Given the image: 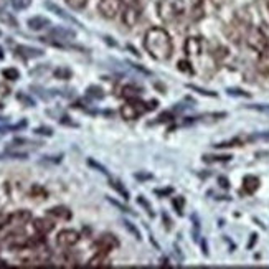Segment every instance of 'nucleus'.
<instances>
[{
	"label": "nucleus",
	"instance_id": "nucleus-1",
	"mask_svg": "<svg viewBox=\"0 0 269 269\" xmlns=\"http://www.w3.org/2000/svg\"><path fill=\"white\" fill-rule=\"evenodd\" d=\"M144 48L151 58L157 61H167L174 55V41L165 28L152 27L144 35Z\"/></svg>",
	"mask_w": 269,
	"mask_h": 269
},
{
	"label": "nucleus",
	"instance_id": "nucleus-2",
	"mask_svg": "<svg viewBox=\"0 0 269 269\" xmlns=\"http://www.w3.org/2000/svg\"><path fill=\"white\" fill-rule=\"evenodd\" d=\"M157 17L164 23H175L185 13V2L183 0H157Z\"/></svg>",
	"mask_w": 269,
	"mask_h": 269
},
{
	"label": "nucleus",
	"instance_id": "nucleus-3",
	"mask_svg": "<svg viewBox=\"0 0 269 269\" xmlns=\"http://www.w3.org/2000/svg\"><path fill=\"white\" fill-rule=\"evenodd\" d=\"M124 2H126V5H124V8L121 10L122 23L131 28L134 25H137V22L141 20L142 7L137 0H124Z\"/></svg>",
	"mask_w": 269,
	"mask_h": 269
},
{
	"label": "nucleus",
	"instance_id": "nucleus-4",
	"mask_svg": "<svg viewBox=\"0 0 269 269\" xmlns=\"http://www.w3.org/2000/svg\"><path fill=\"white\" fill-rule=\"evenodd\" d=\"M246 43H248V46H250L251 50H255V51L260 53V51H263V50L269 46V38L261 28L251 27L250 30H248V33H246Z\"/></svg>",
	"mask_w": 269,
	"mask_h": 269
},
{
	"label": "nucleus",
	"instance_id": "nucleus-5",
	"mask_svg": "<svg viewBox=\"0 0 269 269\" xmlns=\"http://www.w3.org/2000/svg\"><path fill=\"white\" fill-rule=\"evenodd\" d=\"M146 111H147L146 102H139V99L127 101L126 104H122L121 107V116L126 119V121H136V119Z\"/></svg>",
	"mask_w": 269,
	"mask_h": 269
},
{
	"label": "nucleus",
	"instance_id": "nucleus-6",
	"mask_svg": "<svg viewBox=\"0 0 269 269\" xmlns=\"http://www.w3.org/2000/svg\"><path fill=\"white\" fill-rule=\"evenodd\" d=\"M122 2L124 0H99L97 10L104 18H116L122 10Z\"/></svg>",
	"mask_w": 269,
	"mask_h": 269
},
{
	"label": "nucleus",
	"instance_id": "nucleus-7",
	"mask_svg": "<svg viewBox=\"0 0 269 269\" xmlns=\"http://www.w3.org/2000/svg\"><path fill=\"white\" fill-rule=\"evenodd\" d=\"M119 240L114 236V235H111V233H104V235H101L99 238H97V241L94 243V248L97 251H104L109 255L111 251H114L119 248Z\"/></svg>",
	"mask_w": 269,
	"mask_h": 269
},
{
	"label": "nucleus",
	"instance_id": "nucleus-8",
	"mask_svg": "<svg viewBox=\"0 0 269 269\" xmlns=\"http://www.w3.org/2000/svg\"><path fill=\"white\" fill-rule=\"evenodd\" d=\"M80 233H78L76 230H61L58 235H56V246L60 248H71L78 245V241H80Z\"/></svg>",
	"mask_w": 269,
	"mask_h": 269
},
{
	"label": "nucleus",
	"instance_id": "nucleus-9",
	"mask_svg": "<svg viewBox=\"0 0 269 269\" xmlns=\"http://www.w3.org/2000/svg\"><path fill=\"white\" fill-rule=\"evenodd\" d=\"M40 147V142H33L30 139H13L12 142L7 146V151L10 152H18V154H28V151H33V149Z\"/></svg>",
	"mask_w": 269,
	"mask_h": 269
},
{
	"label": "nucleus",
	"instance_id": "nucleus-10",
	"mask_svg": "<svg viewBox=\"0 0 269 269\" xmlns=\"http://www.w3.org/2000/svg\"><path fill=\"white\" fill-rule=\"evenodd\" d=\"M32 218H33L32 211H28V210H18V211H15V213L8 215L3 225H7V226H23L25 223L32 221Z\"/></svg>",
	"mask_w": 269,
	"mask_h": 269
},
{
	"label": "nucleus",
	"instance_id": "nucleus-11",
	"mask_svg": "<svg viewBox=\"0 0 269 269\" xmlns=\"http://www.w3.org/2000/svg\"><path fill=\"white\" fill-rule=\"evenodd\" d=\"M183 51L187 56H198L203 51V41L200 37H188L185 40Z\"/></svg>",
	"mask_w": 269,
	"mask_h": 269
},
{
	"label": "nucleus",
	"instance_id": "nucleus-12",
	"mask_svg": "<svg viewBox=\"0 0 269 269\" xmlns=\"http://www.w3.org/2000/svg\"><path fill=\"white\" fill-rule=\"evenodd\" d=\"M33 225V230L37 231V235H48L55 230V223L51 221L50 218H35L32 221Z\"/></svg>",
	"mask_w": 269,
	"mask_h": 269
},
{
	"label": "nucleus",
	"instance_id": "nucleus-13",
	"mask_svg": "<svg viewBox=\"0 0 269 269\" xmlns=\"http://www.w3.org/2000/svg\"><path fill=\"white\" fill-rule=\"evenodd\" d=\"M27 25H28L30 30H33V32H41V30L48 28L50 25H51V22H50V18H46V17H41V15H35V17L27 20Z\"/></svg>",
	"mask_w": 269,
	"mask_h": 269
},
{
	"label": "nucleus",
	"instance_id": "nucleus-14",
	"mask_svg": "<svg viewBox=\"0 0 269 269\" xmlns=\"http://www.w3.org/2000/svg\"><path fill=\"white\" fill-rule=\"evenodd\" d=\"M46 215L51 216V218H58V220H65V221L71 220V216H73L71 210L66 208V206H63V205L51 206L50 210H46Z\"/></svg>",
	"mask_w": 269,
	"mask_h": 269
},
{
	"label": "nucleus",
	"instance_id": "nucleus-15",
	"mask_svg": "<svg viewBox=\"0 0 269 269\" xmlns=\"http://www.w3.org/2000/svg\"><path fill=\"white\" fill-rule=\"evenodd\" d=\"M50 37L58 40V41H68V40L76 38V33L73 32V30H68V28H63V27H56V28H51Z\"/></svg>",
	"mask_w": 269,
	"mask_h": 269
},
{
	"label": "nucleus",
	"instance_id": "nucleus-16",
	"mask_svg": "<svg viewBox=\"0 0 269 269\" xmlns=\"http://www.w3.org/2000/svg\"><path fill=\"white\" fill-rule=\"evenodd\" d=\"M256 68L261 75L269 76V46L260 51V56H258L256 61Z\"/></svg>",
	"mask_w": 269,
	"mask_h": 269
},
{
	"label": "nucleus",
	"instance_id": "nucleus-17",
	"mask_svg": "<svg viewBox=\"0 0 269 269\" xmlns=\"http://www.w3.org/2000/svg\"><path fill=\"white\" fill-rule=\"evenodd\" d=\"M17 55H20L25 60H30V58H40V56L45 55V51L38 50V48H32V46L20 45V46H17Z\"/></svg>",
	"mask_w": 269,
	"mask_h": 269
},
{
	"label": "nucleus",
	"instance_id": "nucleus-18",
	"mask_svg": "<svg viewBox=\"0 0 269 269\" xmlns=\"http://www.w3.org/2000/svg\"><path fill=\"white\" fill-rule=\"evenodd\" d=\"M45 7L50 10V12H53L55 15H58L60 18H63V20H66V22H71V23H75V25H80V22L75 18V17H71L70 13H66L63 8L61 7H58L56 3H53V2H45Z\"/></svg>",
	"mask_w": 269,
	"mask_h": 269
},
{
	"label": "nucleus",
	"instance_id": "nucleus-19",
	"mask_svg": "<svg viewBox=\"0 0 269 269\" xmlns=\"http://www.w3.org/2000/svg\"><path fill=\"white\" fill-rule=\"evenodd\" d=\"M88 266H91V268H107V266H111L109 256H107V253H104V251H97L96 255L90 260Z\"/></svg>",
	"mask_w": 269,
	"mask_h": 269
},
{
	"label": "nucleus",
	"instance_id": "nucleus-20",
	"mask_svg": "<svg viewBox=\"0 0 269 269\" xmlns=\"http://www.w3.org/2000/svg\"><path fill=\"white\" fill-rule=\"evenodd\" d=\"M121 94H122L124 99H127V101H137L142 94V90L137 86H134V85H126L122 88Z\"/></svg>",
	"mask_w": 269,
	"mask_h": 269
},
{
	"label": "nucleus",
	"instance_id": "nucleus-21",
	"mask_svg": "<svg viewBox=\"0 0 269 269\" xmlns=\"http://www.w3.org/2000/svg\"><path fill=\"white\" fill-rule=\"evenodd\" d=\"M260 179L255 177V175H246L245 179H243V190H245L246 193L253 195L256 192L258 188H260Z\"/></svg>",
	"mask_w": 269,
	"mask_h": 269
},
{
	"label": "nucleus",
	"instance_id": "nucleus-22",
	"mask_svg": "<svg viewBox=\"0 0 269 269\" xmlns=\"http://www.w3.org/2000/svg\"><path fill=\"white\" fill-rule=\"evenodd\" d=\"M30 195H32V198H38V200L48 198V192H46L41 185H33V187L30 188Z\"/></svg>",
	"mask_w": 269,
	"mask_h": 269
},
{
	"label": "nucleus",
	"instance_id": "nucleus-23",
	"mask_svg": "<svg viewBox=\"0 0 269 269\" xmlns=\"http://www.w3.org/2000/svg\"><path fill=\"white\" fill-rule=\"evenodd\" d=\"M231 160V155H205L203 162L208 164H215V162H228Z\"/></svg>",
	"mask_w": 269,
	"mask_h": 269
},
{
	"label": "nucleus",
	"instance_id": "nucleus-24",
	"mask_svg": "<svg viewBox=\"0 0 269 269\" xmlns=\"http://www.w3.org/2000/svg\"><path fill=\"white\" fill-rule=\"evenodd\" d=\"M73 76L70 68H66V66H61V68H56L55 70V78H58V80H70V78Z\"/></svg>",
	"mask_w": 269,
	"mask_h": 269
},
{
	"label": "nucleus",
	"instance_id": "nucleus-25",
	"mask_svg": "<svg viewBox=\"0 0 269 269\" xmlns=\"http://www.w3.org/2000/svg\"><path fill=\"white\" fill-rule=\"evenodd\" d=\"M2 76L5 78V80H10V81H15L20 78V71L17 68H5L2 71Z\"/></svg>",
	"mask_w": 269,
	"mask_h": 269
},
{
	"label": "nucleus",
	"instance_id": "nucleus-26",
	"mask_svg": "<svg viewBox=\"0 0 269 269\" xmlns=\"http://www.w3.org/2000/svg\"><path fill=\"white\" fill-rule=\"evenodd\" d=\"M0 20L5 22V23H8L12 28H17L18 27V23H17V20H15V17H12V15L7 13V12H3V10H0Z\"/></svg>",
	"mask_w": 269,
	"mask_h": 269
},
{
	"label": "nucleus",
	"instance_id": "nucleus-27",
	"mask_svg": "<svg viewBox=\"0 0 269 269\" xmlns=\"http://www.w3.org/2000/svg\"><path fill=\"white\" fill-rule=\"evenodd\" d=\"M86 94L90 97H94V99H102V97H104V92H102L101 88H97V86H90L86 91Z\"/></svg>",
	"mask_w": 269,
	"mask_h": 269
},
{
	"label": "nucleus",
	"instance_id": "nucleus-28",
	"mask_svg": "<svg viewBox=\"0 0 269 269\" xmlns=\"http://www.w3.org/2000/svg\"><path fill=\"white\" fill-rule=\"evenodd\" d=\"M111 187L114 188L116 192L121 193V195H122V198H126V200L129 198V192H127L126 188H124V185H122L121 182H119V180H111Z\"/></svg>",
	"mask_w": 269,
	"mask_h": 269
},
{
	"label": "nucleus",
	"instance_id": "nucleus-29",
	"mask_svg": "<svg viewBox=\"0 0 269 269\" xmlns=\"http://www.w3.org/2000/svg\"><path fill=\"white\" fill-rule=\"evenodd\" d=\"M66 5H68L70 8H73V10H83L86 7V3H88V0H65Z\"/></svg>",
	"mask_w": 269,
	"mask_h": 269
},
{
	"label": "nucleus",
	"instance_id": "nucleus-30",
	"mask_svg": "<svg viewBox=\"0 0 269 269\" xmlns=\"http://www.w3.org/2000/svg\"><path fill=\"white\" fill-rule=\"evenodd\" d=\"M122 223H124V228H126L129 233H131V235H132L134 238H136V240H141V238H142V236H141V231H139V230L136 228V226H134V225L131 223V221H127V220H126V221H122Z\"/></svg>",
	"mask_w": 269,
	"mask_h": 269
},
{
	"label": "nucleus",
	"instance_id": "nucleus-31",
	"mask_svg": "<svg viewBox=\"0 0 269 269\" xmlns=\"http://www.w3.org/2000/svg\"><path fill=\"white\" fill-rule=\"evenodd\" d=\"M13 5V8L17 10H25L30 7V3H32V0H10Z\"/></svg>",
	"mask_w": 269,
	"mask_h": 269
},
{
	"label": "nucleus",
	"instance_id": "nucleus-32",
	"mask_svg": "<svg viewBox=\"0 0 269 269\" xmlns=\"http://www.w3.org/2000/svg\"><path fill=\"white\" fill-rule=\"evenodd\" d=\"M177 68H179L180 71H183V73H193V66L190 65V61H187V60L179 61V63H177Z\"/></svg>",
	"mask_w": 269,
	"mask_h": 269
},
{
	"label": "nucleus",
	"instance_id": "nucleus-33",
	"mask_svg": "<svg viewBox=\"0 0 269 269\" xmlns=\"http://www.w3.org/2000/svg\"><path fill=\"white\" fill-rule=\"evenodd\" d=\"M17 99H18V101H22L25 106H30V107H33V106H35V101H33L30 96L25 94V92H18V94H17Z\"/></svg>",
	"mask_w": 269,
	"mask_h": 269
},
{
	"label": "nucleus",
	"instance_id": "nucleus-34",
	"mask_svg": "<svg viewBox=\"0 0 269 269\" xmlns=\"http://www.w3.org/2000/svg\"><path fill=\"white\" fill-rule=\"evenodd\" d=\"M137 201H139V205H144V208H146V211L151 216H154V211H152V206H151V203H149V201L144 198V196H139L137 198Z\"/></svg>",
	"mask_w": 269,
	"mask_h": 269
},
{
	"label": "nucleus",
	"instance_id": "nucleus-35",
	"mask_svg": "<svg viewBox=\"0 0 269 269\" xmlns=\"http://www.w3.org/2000/svg\"><path fill=\"white\" fill-rule=\"evenodd\" d=\"M88 164H90V165H91V167H94L96 170H99V172H101V174H104V175H109V174H107V170H106V167H104V165H101V164H97V162H96V160H92V159H90V160H88Z\"/></svg>",
	"mask_w": 269,
	"mask_h": 269
},
{
	"label": "nucleus",
	"instance_id": "nucleus-36",
	"mask_svg": "<svg viewBox=\"0 0 269 269\" xmlns=\"http://www.w3.org/2000/svg\"><path fill=\"white\" fill-rule=\"evenodd\" d=\"M188 88H190V90H193V91H198L200 94H205V96H211V97H215V96H216V92H213V91H205V90H201V88H198V86L188 85Z\"/></svg>",
	"mask_w": 269,
	"mask_h": 269
},
{
	"label": "nucleus",
	"instance_id": "nucleus-37",
	"mask_svg": "<svg viewBox=\"0 0 269 269\" xmlns=\"http://www.w3.org/2000/svg\"><path fill=\"white\" fill-rule=\"evenodd\" d=\"M33 132L38 134V136H53V131L50 127H37Z\"/></svg>",
	"mask_w": 269,
	"mask_h": 269
},
{
	"label": "nucleus",
	"instance_id": "nucleus-38",
	"mask_svg": "<svg viewBox=\"0 0 269 269\" xmlns=\"http://www.w3.org/2000/svg\"><path fill=\"white\" fill-rule=\"evenodd\" d=\"M174 206H175V211H177L179 215H182L183 211H182V208H183V200L182 198H174Z\"/></svg>",
	"mask_w": 269,
	"mask_h": 269
},
{
	"label": "nucleus",
	"instance_id": "nucleus-39",
	"mask_svg": "<svg viewBox=\"0 0 269 269\" xmlns=\"http://www.w3.org/2000/svg\"><path fill=\"white\" fill-rule=\"evenodd\" d=\"M210 2H211L213 7L220 8V7H225L226 3H230V0H210Z\"/></svg>",
	"mask_w": 269,
	"mask_h": 269
},
{
	"label": "nucleus",
	"instance_id": "nucleus-40",
	"mask_svg": "<svg viewBox=\"0 0 269 269\" xmlns=\"http://www.w3.org/2000/svg\"><path fill=\"white\" fill-rule=\"evenodd\" d=\"M228 94H235V96H250L248 92H243L241 90H228Z\"/></svg>",
	"mask_w": 269,
	"mask_h": 269
},
{
	"label": "nucleus",
	"instance_id": "nucleus-41",
	"mask_svg": "<svg viewBox=\"0 0 269 269\" xmlns=\"http://www.w3.org/2000/svg\"><path fill=\"white\" fill-rule=\"evenodd\" d=\"M159 106V102L157 101H149V102H146V107H147V111H152V109H155V107Z\"/></svg>",
	"mask_w": 269,
	"mask_h": 269
},
{
	"label": "nucleus",
	"instance_id": "nucleus-42",
	"mask_svg": "<svg viewBox=\"0 0 269 269\" xmlns=\"http://www.w3.org/2000/svg\"><path fill=\"white\" fill-rule=\"evenodd\" d=\"M107 200H109L111 203L114 205V206H117V208H121V211H129V208H126V206H124V205H121V203H119V201H116V200H111V198H107Z\"/></svg>",
	"mask_w": 269,
	"mask_h": 269
},
{
	"label": "nucleus",
	"instance_id": "nucleus-43",
	"mask_svg": "<svg viewBox=\"0 0 269 269\" xmlns=\"http://www.w3.org/2000/svg\"><path fill=\"white\" fill-rule=\"evenodd\" d=\"M174 192V190L172 188H164V190H155V193H157V195H170V193H172Z\"/></svg>",
	"mask_w": 269,
	"mask_h": 269
},
{
	"label": "nucleus",
	"instance_id": "nucleus-44",
	"mask_svg": "<svg viewBox=\"0 0 269 269\" xmlns=\"http://www.w3.org/2000/svg\"><path fill=\"white\" fill-rule=\"evenodd\" d=\"M250 107L256 111H269V106H250Z\"/></svg>",
	"mask_w": 269,
	"mask_h": 269
},
{
	"label": "nucleus",
	"instance_id": "nucleus-45",
	"mask_svg": "<svg viewBox=\"0 0 269 269\" xmlns=\"http://www.w3.org/2000/svg\"><path fill=\"white\" fill-rule=\"evenodd\" d=\"M218 182H220V185H221V187H225V188H228V187H230V185H228V180H226V179H223V177H221V179L218 180Z\"/></svg>",
	"mask_w": 269,
	"mask_h": 269
},
{
	"label": "nucleus",
	"instance_id": "nucleus-46",
	"mask_svg": "<svg viewBox=\"0 0 269 269\" xmlns=\"http://www.w3.org/2000/svg\"><path fill=\"white\" fill-rule=\"evenodd\" d=\"M255 241H256V235H253V238H251V241H250V248L255 245Z\"/></svg>",
	"mask_w": 269,
	"mask_h": 269
},
{
	"label": "nucleus",
	"instance_id": "nucleus-47",
	"mask_svg": "<svg viewBox=\"0 0 269 269\" xmlns=\"http://www.w3.org/2000/svg\"><path fill=\"white\" fill-rule=\"evenodd\" d=\"M5 266H7V263H5V261H2V260H0V268H5Z\"/></svg>",
	"mask_w": 269,
	"mask_h": 269
},
{
	"label": "nucleus",
	"instance_id": "nucleus-48",
	"mask_svg": "<svg viewBox=\"0 0 269 269\" xmlns=\"http://www.w3.org/2000/svg\"><path fill=\"white\" fill-rule=\"evenodd\" d=\"M3 56H5V53H3V50L0 48V60H3Z\"/></svg>",
	"mask_w": 269,
	"mask_h": 269
},
{
	"label": "nucleus",
	"instance_id": "nucleus-49",
	"mask_svg": "<svg viewBox=\"0 0 269 269\" xmlns=\"http://www.w3.org/2000/svg\"><path fill=\"white\" fill-rule=\"evenodd\" d=\"M268 10H269V0H268Z\"/></svg>",
	"mask_w": 269,
	"mask_h": 269
},
{
	"label": "nucleus",
	"instance_id": "nucleus-50",
	"mask_svg": "<svg viewBox=\"0 0 269 269\" xmlns=\"http://www.w3.org/2000/svg\"><path fill=\"white\" fill-rule=\"evenodd\" d=\"M0 33H2V32H0Z\"/></svg>",
	"mask_w": 269,
	"mask_h": 269
}]
</instances>
